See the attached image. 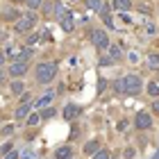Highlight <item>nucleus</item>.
<instances>
[{
	"instance_id": "nucleus-1",
	"label": "nucleus",
	"mask_w": 159,
	"mask_h": 159,
	"mask_svg": "<svg viewBox=\"0 0 159 159\" xmlns=\"http://www.w3.org/2000/svg\"><path fill=\"white\" fill-rule=\"evenodd\" d=\"M57 75V64L55 61H41L37 66V82L39 84H48L52 82Z\"/></svg>"
},
{
	"instance_id": "nucleus-2",
	"label": "nucleus",
	"mask_w": 159,
	"mask_h": 159,
	"mask_svg": "<svg viewBox=\"0 0 159 159\" xmlns=\"http://www.w3.org/2000/svg\"><path fill=\"white\" fill-rule=\"evenodd\" d=\"M120 80H123V93H127V96H136V93L141 91V86H143L139 75H125Z\"/></svg>"
},
{
	"instance_id": "nucleus-3",
	"label": "nucleus",
	"mask_w": 159,
	"mask_h": 159,
	"mask_svg": "<svg viewBox=\"0 0 159 159\" xmlns=\"http://www.w3.org/2000/svg\"><path fill=\"white\" fill-rule=\"evenodd\" d=\"M34 23H37V16H34L32 11H27L25 16L16 18V25H14V30H16L18 34H25V32H30L32 27H34Z\"/></svg>"
},
{
	"instance_id": "nucleus-4",
	"label": "nucleus",
	"mask_w": 159,
	"mask_h": 159,
	"mask_svg": "<svg viewBox=\"0 0 159 159\" xmlns=\"http://www.w3.org/2000/svg\"><path fill=\"white\" fill-rule=\"evenodd\" d=\"M91 41H93L96 48H107V46H109V37H107L105 30H93L91 32Z\"/></svg>"
},
{
	"instance_id": "nucleus-5",
	"label": "nucleus",
	"mask_w": 159,
	"mask_h": 159,
	"mask_svg": "<svg viewBox=\"0 0 159 159\" xmlns=\"http://www.w3.org/2000/svg\"><path fill=\"white\" fill-rule=\"evenodd\" d=\"M134 125H136V129H148L152 125V116H150L148 111H139L136 118H134Z\"/></svg>"
},
{
	"instance_id": "nucleus-6",
	"label": "nucleus",
	"mask_w": 159,
	"mask_h": 159,
	"mask_svg": "<svg viewBox=\"0 0 159 159\" xmlns=\"http://www.w3.org/2000/svg\"><path fill=\"white\" fill-rule=\"evenodd\" d=\"M27 73V61H14L9 66V75L11 77H23Z\"/></svg>"
},
{
	"instance_id": "nucleus-7",
	"label": "nucleus",
	"mask_w": 159,
	"mask_h": 159,
	"mask_svg": "<svg viewBox=\"0 0 159 159\" xmlns=\"http://www.w3.org/2000/svg\"><path fill=\"white\" fill-rule=\"evenodd\" d=\"M59 23H61V30H64V32H70V30L75 27V18H73V14L66 11V14H64V16L59 18Z\"/></svg>"
},
{
	"instance_id": "nucleus-8",
	"label": "nucleus",
	"mask_w": 159,
	"mask_h": 159,
	"mask_svg": "<svg viewBox=\"0 0 159 159\" xmlns=\"http://www.w3.org/2000/svg\"><path fill=\"white\" fill-rule=\"evenodd\" d=\"M111 7L116 11H129L132 9V0H111Z\"/></svg>"
},
{
	"instance_id": "nucleus-9",
	"label": "nucleus",
	"mask_w": 159,
	"mask_h": 159,
	"mask_svg": "<svg viewBox=\"0 0 159 159\" xmlns=\"http://www.w3.org/2000/svg\"><path fill=\"white\" fill-rule=\"evenodd\" d=\"M75 116H80V107L77 105H66L64 107V118L66 120H73Z\"/></svg>"
},
{
	"instance_id": "nucleus-10",
	"label": "nucleus",
	"mask_w": 159,
	"mask_h": 159,
	"mask_svg": "<svg viewBox=\"0 0 159 159\" xmlns=\"http://www.w3.org/2000/svg\"><path fill=\"white\" fill-rule=\"evenodd\" d=\"M14 116H16L18 120H23L25 116H30V102H23V105H20L16 111H14Z\"/></svg>"
},
{
	"instance_id": "nucleus-11",
	"label": "nucleus",
	"mask_w": 159,
	"mask_h": 159,
	"mask_svg": "<svg viewBox=\"0 0 159 159\" xmlns=\"http://www.w3.org/2000/svg\"><path fill=\"white\" fill-rule=\"evenodd\" d=\"M148 68L155 70V73L159 70V55H157V52H150V55H148Z\"/></svg>"
},
{
	"instance_id": "nucleus-12",
	"label": "nucleus",
	"mask_w": 159,
	"mask_h": 159,
	"mask_svg": "<svg viewBox=\"0 0 159 159\" xmlns=\"http://www.w3.org/2000/svg\"><path fill=\"white\" fill-rule=\"evenodd\" d=\"M52 98H55V93H46V96H41L34 105H37V107H48L50 102H52Z\"/></svg>"
},
{
	"instance_id": "nucleus-13",
	"label": "nucleus",
	"mask_w": 159,
	"mask_h": 159,
	"mask_svg": "<svg viewBox=\"0 0 159 159\" xmlns=\"http://www.w3.org/2000/svg\"><path fill=\"white\" fill-rule=\"evenodd\" d=\"M32 57V50L30 48H23V50H18V55H16V59L14 61H27Z\"/></svg>"
},
{
	"instance_id": "nucleus-14",
	"label": "nucleus",
	"mask_w": 159,
	"mask_h": 159,
	"mask_svg": "<svg viewBox=\"0 0 159 159\" xmlns=\"http://www.w3.org/2000/svg\"><path fill=\"white\" fill-rule=\"evenodd\" d=\"M86 7L93 11H102L105 9V5H102V0H86Z\"/></svg>"
},
{
	"instance_id": "nucleus-15",
	"label": "nucleus",
	"mask_w": 159,
	"mask_h": 159,
	"mask_svg": "<svg viewBox=\"0 0 159 159\" xmlns=\"http://www.w3.org/2000/svg\"><path fill=\"white\" fill-rule=\"evenodd\" d=\"M98 150H100V148H98V141H89V143L84 146V152H86V155H96Z\"/></svg>"
},
{
	"instance_id": "nucleus-16",
	"label": "nucleus",
	"mask_w": 159,
	"mask_h": 159,
	"mask_svg": "<svg viewBox=\"0 0 159 159\" xmlns=\"http://www.w3.org/2000/svg\"><path fill=\"white\" fill-rule=\"evenodd\" d=\"M57 159H70V148L68 146H61L57 150Z\"/></svg>"
},
{
	"instance_id": "nucleus-17",
	"label": "nucleus",
	"mask_w": 159,
	"mask_h": 159,
	"mask_svg": "<svg viewBox=\"0 0 159 159\" xmlns=\"http://www.w3.org/2000/svg\"><path fill=\"white\" fill-rule=\"evenodd\" d=\"M120 55H123V50H120L118 46H111V48H109V57H111L114 61H116V59H120Z\"/></svg>"
},
{
	"instance_id": "nucleus-18",
	"label": "nucleus",
	"mask_w": 159,
	"mask_h": 159,
	"mask_svg": "<svg viewBox=\"0 0 159 159\" xmlns=\"http://www.w3.org/2000/svg\"><path fill=\"white\" fill-rule=\"evenodd\" d=\"M148 96H150V98H159V86H157L155 82L148 84Z\"/></svg>"
},
{
	"instance_id": "nucleus-19",
	"label": "nucleus",
	"mask_w": 159,
	"mask_h": 159,
	"mask_svg": "<svg viewBox=\"0 0 159 159\" xmlns=\"http://www.w3.org/2000/svg\"><path fill=\"white\" fill-rule=\"evenodd\" d=\"M39 120H41V114H30V118H27V125H39Z\"/></svg>"
},
{
	"instance_id": "nucleus-20",
	"label": "nucleus",
	"mask_w": 159,
	"mask_h": 159,
	"mask_svg": "<svg viewBox=\"0 0 159 159\" xmlns=\"http://www.w3.org/2000/svg\"><path fill=\"white\" fill-rule=\"evenodd\" d=\"M93 159H111V155H109V150H98L93 155Z\"/></svg>"
},
{
	"instance_id": "nucleus-21",
	"label": "nucleus",
	"mask_w": 159,
	"mask_h": 159,
	"mask_svg": "<svg viewBox=\"0 0 159 159\" xmlns=\"http://www.w3.org/2000/svg\"><path fill=\"white\" fill-rule=\"evenodd\" d=\"M11 91L20 93V91H23V82H20V80H14V82H11Z\"/></svg>"
},
{
	"instance_id": "nucleus-22",
	"label": "nucleus",
	"mask_w": 159,
	"mask_h": 159,
	"mask_svg": "<svg viewBox=\"0 0 159 159\" xmlns=\"http://www.w3.org/2000/svg\"><path fill=\"white\" fill-rule=\"evenodd\" d=\"M52 7H55V16H57V18H61V16H64V14H66V9H64V7H61L59 2H55Z\"/></svg>"
},
{
	"instance_id": "nucleus-23",
	"label": "nucleus",
	"mask_w": 159,
	"mask_h": 159,
	"mask_svg": "<svg viewBox=\"0 0 159 159\" xmlns=\"http://www.w3.org/2000/svg\"><path fill=\"white\" fill-rule=\"evenodd\" d=\"M25 5L34 11V9H39V7H41V0H25Z\"/></svg>"
},
{
	"instance_id": "nucleus-24",
	"label": "nucleus",
	"mask_w": 159,
	"mask_h": 159,
	"mask_svg": "<svg viewBox=\"0 0 159 159\" xmlns=\"http://www.w3.org/2000/svg\"><path fill=\"white\" fill-rule=\"evenodd\" d=\"M41 116H43V118H52V116H55V109H52V107H46V109L41 111Z\"/></svg>"
},
{
	"instance_id": "nucleus-25",
	"label": "nucleus",
	"mask_w": 159,
	"mask_h": 159,
	"mask_svg": "<svg viewBox=\"0 0 159 159\" xmlns=\"http://www.w3.org/2000/svg\"><path fill=\"white\" fill-rule=\"evenodd\" d=\"M20 157V152H16V150H9V152H7L2 159H18Z\"/></svg>"
},
{
	"instance_id": "nucleus-26",
	"label": "nucleus",
	"mask_w": 159,
	"mask_h": 159,
	"mask_svg": "<svg viewBox=\"0 0 159 159\" xmlns=\"http://www.w3.org/2000/svg\"><path fill=\"white\" fill-rule=\"evenodd\" d=\"M98 64H102V66H111L114 59H111V57H100V61H98Z\"/></svg>"
},
{
	"instance_id": "nucleus-27",
	"label": "nucleus",
	"mask_w": 159,
	"mask_h": 159,
	"mask_svg": "<svg viewBox=\"0 0 159 159\" xmlns=\"http://www.w3.org/2000/svg\"><path fill=\"white\" fill-rule=\"evenodd\" d=\"M20 157H23V159H37V155H34L32 150H25V152L20 155Z\"/></svg>"
},
{
	"instance_id": "nucleus-28",
	"label": "nucleus",
	"mask_w": 159,
	"mask_h": 159,
	"mask_svg": "<svg viewBox=\"0 0 159 159\" xmlns=\"http://www.w3.org/2000/svg\"><path fill=\"white\" fill-rule=\"evenodd\" d=\"M37 41H39V34H32V37H27V46H34Z\"/></svg>"
},
{
	"instance_id": "nucleus-29",
	"label": "nucleus",
	"mask_w": 159,
	"mask_h": 159,
	"mask_svg": "<svg viewBox=\"0 0 159 159\" xmlns=\"http://www.w3.org/2000/svg\"><path fill=\"white\" fill-rule=\"evenodd\" d=\"M105 86H107V82H105L102 77H100V80H98V93H102V91H105Z\"/></svg>"
},
{
	"instance_id": "nucleus-30",
	"label": "nucleus",
	"mask_w": 159,
	"mask_h": 159,
	"mask_svg": "<svg viewBox=\"0 0 159 159\" xmlns=\"http://www.w3.org/2000/svg\"><path fill=\"white\" fill-rule=\"evenodd\" d=\"M5 18H16V11H14V9H5Z\"/></svg>"
},
{
	"instance_id": "nucleus-31",
	"label": "nucleus",
	"mask_w": 159,
	"mask_h": 159,
	"mask_svg": "<svg viewBox=\"0 0 159 159\" xmlns=\"http://www.w3.org/2000/svg\"><path fill=\"white\" fill-rule=\"evenodd\" d=\"M127 59L132 61V64H136V61H139V55H136V52H129V55H127Z\"/></svg>"
},
{
	"instance_id": "nucleus-32",
	"label": "nucleus",
	"mask_w": 159,
	"mask_h": 159,
	"mask_svg": "<svg viewBox=\"0 0 159 159\" xmlns=\"http://www.w3.org/2000/svg\"><path fill=\"white\" fill-rule=\"evenodd\" d=\"M11 132H14V125H5V127H2V134H5V136L11 134Z\"/></svg>"
},
{
	"instance_id": "nucleus-33",
	"label": "nucleus",
	"mask_w": 159,
	"mask_h": 159,
	"mask_svg": "<svg viewBox=\"0 0 159 159\" xmlns=\"http://www.w3.org/2000/svg\"><path fill=\"white\" fill-rule=\"evenodd\" d=\"M123 155H125V159H132V157H134V150H132V148H127Z\"/></svg>"
},
{
	"instance_id": "nucleus-34",
	"label": "nucleus",
	"mask_w": 159,
	"mask_h": 159,
	"mask_svg": "<svg viewBox=\"0 0 159 159\" xmlns=\"http://www.w3.org/2000/svg\"><path fill=\"white\" fill-rule=\"evenodd\" d=\"M114 89H116L118 93H123V80H118V82H116V84H114Z\"/></svg>"
},
{
	"instance_id": "nucleus-35",
	"label": "nucleus",
	"mask_w": 159,
	"mask_h": 159,
	"mask_svg": "<svg viewBox=\"0 0 159 159\" xmlns=\"http://www.w3.org/2000/svg\"><path fill=\"white\" fill-rule=\"evenodd\" d=\"M9 150H11V143H5V146H2V155H7Z\"/></svg>"
},
{
	"instance_id": "nucleus-36",
	"label": "nucleus",
	"mask_w": 159,
	"mask_h": 159,
	"mask_svg": "<svg viewBox=\"0 0 159 159\" xmlns=\"http://www.w3.org/2000/svg\"><path fill=\"white\" fill-rule=\"evenodd\" d=\"M152 111L159 114V100H155V102H152Z\"/></svg>"
},
{
	"instance_id": "nucleus-37",
	"label": "nucleus",
	"mask_w": 159,
	"mask_h": 159,
	"mask_svg": "<svg viewBox=\"0 0 159 159\" xmlns=\"http://www.w3.org/2000/svg\"><path fill=\"white\" fill-rule=\"evenodd\" d=\"M5 59H7V55L2 52V50H0V66H2V64H5Z\"/></svg>"
},
{
	"instance_id": "nucleus-38",
	"label": "nucleus",
	"mask_w": 159,
	"mask_h": 159,
	"mask_svg": "<svg viewBox=\"0 0 159 159\" xmlns=\"http://www.w3.org/2000/svg\"><path fill=\"white\" fill-rule=\"evenodd\" d=\"M152 159H159V150H157V155H155V157H152Z\"/></svg>"
},
{
	"instance_id": "nucleus-39",
	"label": "nucleus",
	"mask_w": 159,
	"mask_h": 159,
	"mask_svg": "<svg viewBox=\"0 0 159 159\" xmlns=\"http://www.w3.org/2000/svg\"><path fill=\"white\" fill-rule=\"evenodd\" d=\"M16 2H25V0H16Z\"/></svg>"
}]
</instances>
